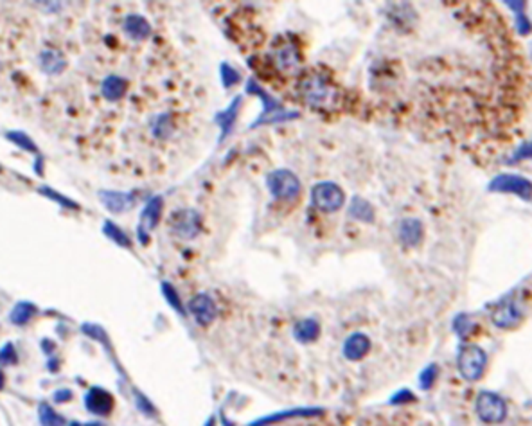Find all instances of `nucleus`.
<instances>
[{"instance_id":"1","label":"nucleus","mask_w":532,"mask_h":426,"mask_svg":"<svg viewBox=\"0 0 532 426\" xmlns=\"http://www.w3.org/2000/svg\"><path fill=\"white\" fill-rule=\"evenodd\" d=\"M297 90H299L300 99L306 105L315 106V108H327L337 97V92H334L330 81L325 80L324 76H318V74H311V76L300 80Z\"/></svg>"},{"instance_id":"2","label":"nucleus","mask_w":532,"mask_h":426,"mask_svg":"<svg viewBox=\"0 0 532 426\" xmlns=\"http://www.w3.org/2000/svg\"><path fill=\"white\" fill-rule=\"evenodd\" d=\"M246 90L252 94H256V96L259 97L263 101V105H265V108H263V114L261 117L256 121V124H252V128H258V126H263V124H277V123H284V121H290V119H295L297 112H288L286 108H283V106L279 105V103L275 101L274 97L270 96L268 92H265V89H263L261 85H258L253 80L249 81V85H246Z\"/></svg>"},{"instance_id":"3","label":"nucleus","mask_w":532,"mask_h":426,"mask_svg":"<svg viewBox=\"0 0 532 426\" xmlns=\"http://www.w3.org/2000/svg\"><path fill=\"white\" fill-rule=\"evenodd\" d=\"M487 365V356L478 346H464L457 356V369L466 381L480 380Z\"/></svg>"},{"instance_id":"4","label":"nucleus","mask_w":532,"mask_h":426,"mask_svg":"<svg viewBox=\"0 0 532 426\" xmlns=\"http://www.w3.org/2000/svg\"><path fill=\"white\" fill-rule=\"evenodd\" d=\"M266 187L275 200H293L300 194V180L290 169H275L266 177Z\"/></svg>"},{"instance_id":"5","label":"nucleus","mask_w":532,"mask_h":426,"mask_svg":"<svg viewBox=\"0 0 532 426\" xmlns=\"http://www.w3.org/2000/svg\"><path fill=\"white\" fill-rule=\"evenodd\" d=\"M475 410H477L480 421L487 423V425H498L507 418L505 401L498 394L489 392V390L478 394L477 401H475Z\"/></svg>"},{"instance_id":"6","label":"nucleus","mask_w":532,"mask_h":426,"mask_svg":"<svg viewBox=\"0 0 532 426\" xmlns=\"http://www.w3.org/2000/svg\"><path fill=\"white\" fill-rule=\"evenodd\" d=\"M343 191L334 182H320L311 189V203L322 212H334L343 205Z\"/></svg>"},{"instance_id":"7","label":"nucleus","mask_w":532,"mask_h":426,"mask_svg":"<svg viewBox=\"0 0 532 426\" xmlns=\"http://www.w3.org/2000/svg\"><path fill=\"white\" fill-rule=\"evenodd\" d=\"M169 230L180 240H195L202 230V218L195 209H180L169 218Z\"/></svg>"},{"instance_id":"8","label":"nucleus","mask_w":532,"mask_h":426,"mask_svg":"<svg viewBox=\"0 0 532 426\" xmlns=\"http://www.w3.org/2000/svg\"><path fill=\"white\" fill-rule=\"evenodd\" d=\"M489 191H493V193H512L522 200H531L532 182L525 177H519V175L503 173L491 180Z\"/></svg>"},{"instance_id":"9","label":"nucleus","mask_w":532,"mask_h":426,"mask_svg":"<svg viewBox=\"0 0 532 426\" xmlns=\"http://www.w3.org/2000/svg\"><path fill=\"white\" fill-rule=\"evenodd\" d=\"M162 209H164V200H162L161 196H153V198L146 203L144 211L140 212V223L139 228H137V234H139V240L142 245H148V234L152 233L153 228L156 227V223L161 221Z\"/></svg>"},{"instance_id":"10","label":"nucleus","mask_w":532,"mask_h":426,"mask_svg":"<svg viewBox=\"0 0 532 426\" xmlns=\"http://www.w3.org/2000/svg\"><path fill=\"white\" fill-rule=\"evenodd\" d=\"M84 406H87V410H89L90 413H94V416L106 418V416H110L112 410H114L115 399L106 388L92 387L89 392L84 394Z\"/></svg>"},{"instance_id":"11","label":"nucleus","mask_w":532,"mask_h":426,"mask_svg":"<svg viewBox=\"0 0 532 426\" xmlns=\"http://www.w3.org/2000/svg\"><path fill=\"white\" fill-rule=\"evenodd\" d=\"M189 313L195 316V321L200 325H209L218 316V306L207 293H198L195 299H191Z\"/></svg>"},{"instance_id":"12","label":"nucleus","mask_w":532,"mask_h":426,"mask_svg":"<svg viewBox=\"0 0 532 426\" xmlns=\"http://www.w3.org/2000/svg\"><path fill=\"white\" fill-rule=\"evenodd\" d=\"M491 318H493V324L496 328H512V325L518 324L522 321V309H519L518 302L515 299H507L502 300V302L493 309L491 313Z\"/></svg>"},{"instance_id":"13","label":"nucleus","mask_w":532,"mask_h":426,"mask_svg":"<svg viewBox=\"0 0 532 426\" xmlns=\"http://www.w3.org/2000/svg\"><path fill=\"white\" fill-rule=\"evenodd\" d=\"M369 349H371V340H369L367 335L353 333L346 338L342 353L349 362H358V360L367 356Z\"/></svg>"},{"instance_id":"14","label":"nucleus","mask_w":532,"mask_h":426,"mask_svg":"<svg viewBox=\"0 0 532 426\" xmlns=\"http://www.w3.org/2000/svg\"><path fill=\"white\" fill-rule=\"evenodd\" d=\"M272 58H274V64L277 65V68H281L283 72L295 71L300 64L299 49L292 42L281 43V47H277L274 51Z\"/></svg>"},{"instance_id":"15","label":"nucleus","mask_w":532,"mask_h":426,"mask_svg":"<svg viewBox=\"0 0 532 426\" xmlns=\"http://www.w3.org/2000/svg\"><path fill=\"white\" fill-rule=\"evenodd\" d=\"M99 200H101L103 205H105L108 211L115 212V214H121V212L128 211V209L133 207V203H135L133 194L119 193V191H101V193H99Z\"/></svg>"},{"instance_id":"16","label":"nucleus","mask_w":532,"mask_h":426,"mask_svg":"<svg viewBox=\"0 0 532 426\" xmlns=\"http://www.w3.org/2000/svg\"><path fill=\"white\" fill-rule=\"evenodd\" d=\"M38 64L45 74L49 76H58L67 67V59L64 58V54L56 49H45V51L40 52Z\"/></svg>"},{"instance_id":"17","label":"nucleus","mask_w":532,"mask_h":426,"mask_svg":"<svg viewBox=\"0 0 532 426\" xmlns=\"http://www.w3.org/2000/svg\"><path fill=\"white\" fill-rule=\"evenodd\" d=\"M422 223L415 218H406L399 223V240L405 247H418L422 241Z\"/></svg>"},{"instance_id":"18","label":"nucleus","mask_w":532,"mask_h":426,"mask_svg":"<svg viewBox=\"0 0 532 426\" xmlns=\"http://www.w3.org/2000/svg\"><path fill=\"white\" fill-rule=\"evenodd\" d=\"M123 31L131 40H144L152 34V26L140 15H128L123 22Z\"/></svg>"},{"instance_id":"19","label":"nucleus","mask_w":532,"mask_h":426,"mask_svg":"<svg viewBox=\"0 0 532 426\" xmlns=\"http://www.w3.org/2000/svg\"><path fill=\"white\" fill-rule=\"evenodd\" d=\"M293 337L300 344L315 342L320 337V324L315 318H304V321L297 322L293 328Z\"/></svg>"},{"instance_id":"20","label":"nucleus","mask_w":532,"mask_h":426,"mask_svg":"<svg viewBox=\"0 0 532 426\" xmlns=\"http://www.w3.org/2000/svg\"><path fill=\"white\" fill-rule=\"evenodd\" d=\"M128 81L121 76H108L101 83V94L105 99L115 103L126 94Z\"/></svg>"},{"instance_id":"21","label":"nucleus","mask_w":532,"mask_h":426,"mask_svg":"<svg viewBox=\"0 0 532 426\" xmlns=\"http://www.w3.org/2000/svg\"><path fill=\"white\" fill-rule=\"evenodd\" d=\"M239 105H241V97H236L230 105H228L227 110L220 112V114L216 115V123L220 126L221 130V140L227 139L228 133L232 131L234 123H236L237 119V112H239Z\"/></svg>"},{"instance_id":"22","label":"nucleus","mask_w":532,"mask_h":426,"mask_svg":"<svg viewBox=\"0 0 532 426\" xmlns=\"http://www.w3.org/2000/svg\"><path fill=\"white\" fill-rule=\"evenodd\" d=\"M38 313V308H36V304L27 302V300H22V302H17L9 313V322L15 325H26L29 324V321H33V316Z\"/></svg>"},{"instance_id":"23","label":"nucleus","mask_w":532,"mask_h":426,"mask_svg":"<svg viewBox=\"0 0 532 426\" xmlns=\"http://www.w3.org/2000/svg\"><path fill=\"white\" fill-rule=\"evenodd\" d=\"M320 413H322V410H320V409H297V410H288V412L272 413V416H268V418L259 419V421L253 423L252 426H266V425H272V423L284 421V419L297 418V416H300V418H308V416H320Z\"/></svg>"},{"instance_id":"24","label":"nucleus","mask_w":532,"mask_h":426,"mask_svg":"<svg viewBox=\"0 0 532 426\" xmlns=\"http://www.w3.org/2000/svg\"><path fill=\"white\" fill-rule=\"evenodd\" d=\"M349 214L350 218H355V220L358 221L372 223V221H374V207H372L367 200L362 198V196H355L349 205Z\"/></svg>"},{"instance_id":"25","label":"nucleus","mask_w":532,"mask_h":426,"mask_svg":"<svg viewBox=\"0 0 532 426\" xmlns=\"http://www.w3.org/2000/svg\"><path fill=\"white\" fill-rule=\"evenodd\" d=\"M38 419L42 426H67L64 416L56 412L49 403H40L38 405Z\"/></svg>"},{"instance_id":"26","label":"nucleus","mask_w":532,"mask_h":426,"mask_svg":"<svg viewBox=\"0 0 532 426\" xmlns=\"http://www.w3.org/2000/svg\"><path fill=\"white\" fill-rule=\"evenodd\" d=\"M6 139L9 140V142H13L17 148H20L22 152H27V153H34V155H38V146L33 142V139H31L27 133H24V131H8L6 133Z\"/></svg>"},{"instance_id":"27","label":"nucleus","mask_w":532,"mask_h":426,"mask_svg":"<svg viewBox=\"0 0 532 426\" xmlns=\"http://www.w3.org/2000/svg\"><path fill=\"white\" fill-rule=\"evenodd\" d=\"M103 233H105V236L108 237V240H112L114 243H117L119 247L131 249L130 237H128L123 228H119L117 225L114 223V221H105V225H103Z\"/></svg>"},{"instance_id":"28","label":"nucleus","mask_w":532,"mask_h":426,"mask_svg":"<svg viewBox=\"0 0 532 426\" xmlns=\"http://www.w3.org/2000/svg\"><path fill=\"white\" fill-rule=\"evenodd\" d=\"M38 193L42 194V196H45V198H49V200H52V202H56L59 207H64V209H71V211H77V209H80V205H77V203L74 202V200L67 198L65 194L58 193V191L51 189V187H40Z\"/></svg>"},{"instance_id":"29","label":"nucleus","mask_w":532,"mask_h":426,"mask_svg":"<svg viewBox=\"0 0 532 426\" xmlns=\"http://www.w3.org/2000/svg\"><path fill=\"white\" fill-rule=\"evenodd\" d=\"M171 131H173V119L169 114H162L155 119V123H153V133L158 139H165V137L171 135Z\"/></svg>"},{"instance_id":"30","label":"nucleus","mask_w":532,"mask_h":426,"mask_svg":"<svg viewBox=\"0 0 532 426\" xmlns=\"http://www.w3.org/2000/svg\"><path fill=\"white\" fill-rule=\"evenodd\" d=\"M162 293H164V299L168 300L169 306H171V308H173L177 313H182L184 315V306H182V300H180V295H178V291L175 290V288L169 283H164L162 284Z\"/></svg>"},{"instance_id":"31","label":"nucleus","mask_w":532,"mask_h":426,"mask_svg":"<svg viewBox=\"0 0 532 426\" xmlns=\"http://www.w3.org/2000/svg\"><path fill=\"white\" fill-rule=\"evenodd\" d=\"M220 71H221V81H223L225 89H230V87H234V85L241 80V74L232 67V65L221 64Z\"/></svg>"},{"instance_id":"32","label":"nucleus","mask_w":532,"mask_h":426,"mask_svg":"<svg viewBox=\"0 0 532 426\" xmlns=\"http://www.w3.org/2000/svg\"><path fill=\"white\" fill-rule=\"evenodd\" d=\"M18 362L17 349H15L13 344H6L2 349H0V367H8V365H15Z\"/></svg>"},{"instance_id":"33","label":"nucleus","mask_w":532,"mask_h":426,"mask_svg":"<svg viewBox=\"0 0 532 426\" xmlns=\"http://www.w3.org/2000/svg\"><path fill=\"white\" fill-rule=\"evenodd\" d=\"M437 374H439L437 365H428V367L421 372V376H419V385H421V388L428 390V388L435 383V380H437Z\"/></svg>"},{"instance_id":"34","label":"nucleus","mask_w":532,"mask_h":426,"mask_svg":"<svg viewBox=\"0 0 532 426\" xmlns=\"http://www.w3.org/2000/svg\"><path fill=\"white\" fill-rule=\"evenodd\" d=\"M453 330H455L457 333L461 335V337H466V335H468L469 331L473 330V322H469V316L468 315H459V316H457L455 324H453Z\"/></svg>"},{"instance_id":"35","label":"nucleus","mask_w":532,"mask_h":426,"mask_svg":"<svg viewBox=\"0 0 532 426\" xmlns=\"http://www.w3.org/2000/svg\"><path fill=\"white\" fill-rule=\"evenodd\" d=\"M135 401H137V406H139V410L142 413H146V416H155V406L152 405V401L148 399L146 396H142V394L135 392Z\"/></svg>"},{"instance_id":"36","label":"nucleus","mask_w":532,"mask_h":426,"mask_svg":"<svg viewBox=\"0 0 532 426\" xmlns=\"http://www.w3.org/2000/svg\"><path fill=\"white\" fill-rule=\"evenodd\" d=\"M72 390L71 388H59V390H56L54 392V401L58 403V405H64V403H68V401L72 399Z\"/></svg>"},{"instance_id":"37","label":"nucleus","mask_w":532,"mask_h":426,"mask_svg":"<svg viewBox=\"0 0 532 426\" xmlns=\"http://www.w3.org/2000/svg\"><path fill=\"white\" fill-rule=\"evenodd\" d=\"M524 159H532V142H525L512 156V161H524Z\"/></svg>"},{"instance_id":"38","label":"nucleus","mask_w":532,"mask_h":426,"mask_svg":"<svg viewBox=\"0 0 532 426\" xmlns=\"http://www.w3.org/2000/svg\"><path fill=\"white\" fill-rule=\"evenodd\" d=\"M518 31L522 34H527L529 31H531V24H529V20L524 17V15L518 18Z\"/></svg>"},{"instance_id":"39","label":"nucleus","mask_w":532,"mask_h":426,"mask_svg":"<svg viewBox=\"0 0 532 426\" xmlns=\"http://www.w3.org/2000/svg\"><path fill=\"white\" fill-rule=\"evenodd\" d=\"M412 399V392L408 390H403V392H397L396 397H392V403H401V401Z\"/></svg>"},{"instance_id":"40","label":"nucleus","mask_w":532,"mask_h":426,"mask_svg":"<svg viewBox=\"0 0 532 426\" xmlns=\"http://www.w3.org/2000/svg\"><path fill=\"white\" fill-rule=\"evenodd\" d=\"M42 349H43V353H45V355H52V351H54V342H51L49 338H43Z\"/></svg>"},{"instance_id":"41","label":"nucleus","mask_w":532,"mask_h":426,"mask_svg":"<svg viewBox=\"0 0 532 426\" xmlns=\"http://www.w3.org/2000/svg\"><path fill=\"white\" fill-rule=\"evenodd\" d=\"M42 164H43V159L38 155V159H36V162H34V171H36V175H40V177H42V175H43Z\"/></svg>"},{"instance_id":"42","label":"nucleus","mask_w":532,"mask_h":426,"mask_svg":"<svg viewBox=\"0 0 532 426\" xmlns=\"http://www.w3.org/2000/svg\"><path fill=\"white\" fill-rule=\"evenodd\" d=\"M4 387H6V374L4 371L0 369V390H4Z\"/></svg>"},{"instance_id":"43","label":"nucleus","mask_w":532,"mask_h":426,"mask_svg":"<svg viewBox=\"0 0 532 426\" xmlns=\"http://www.w3.org/2000/svg\"><path fill=\"white\" fill-rule=\"evenodd\" d=\"M83 426H103V425L101 423H87V425H83Z\"/></svg>"},{"instance_id":"44","label":"nucleus","mask_w":532,"mask_h":426,"mask_svg":"<svg viewBox=\"0 0 532 426\" xmlns=\"http://www.w3.org/2000/svg\"><path fill=\"white\" fill-rule=\"evenodd\" d=\"M67 426H81V425H80V423H77V421H72V423H68Z\"/></svg>"}]
</instances>
